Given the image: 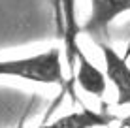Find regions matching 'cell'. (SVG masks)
<instances>
[{"label":"cell","instance_id":"cell-3","mask_svg":"<svg viewBox=\"0 0 130 128\" xmlns=\"http://www.w3.org/2000/svg\"><path fill=\"white\" fill-rule=\"evenodd\" d=\"M104 55L106 77L117 89V105H130V66L126 57H121L109 43L98 45Z\"/></svg>","mask_w":130,"mask_h":128},{"label":"cell","instance_id":"cell-2","mask_svg":"<svg viewBox=\"0 0 130 128\" xmlns=\"http://www.w3.org/2000/svg\"><path fill=\"white\" fill-rule=\"evenodd\" d=\"M126 11H130V0H91V13L81 30L96 45L107 43L111 23Z\"/></svg>","mask_w":130,"mask_h":128},{"label":"cell","instance_id":"cell-6","mask_svg":"<svg viewBox=\"0 0 130 128\" xmlns=\"http://www.w3.org/2000/svg\"><path fill=\"white\" fill-rule=\"evenodd\" d=\"M121 128H130V115H126L121 121Z\"/></svg>","mask_w":130,"mask_h":128},{"label":"cell","instance_id":"cell-5","mask_svg":"<svg viewBox=\"0 0 130 128\" xmlns=\"http://www.w3.org/2000/svg\"><path fill=\"white\" fill-rule=\"evenodd\" d=\"M115 121L113 115L104 111H92V109H81L74 111L68 115H62L59 119L45 124H40L36 128H98V126H107Z\"/></svg>","mask_w":130,"mask_h":128},{"label":"cell","instance_id":"cell-1","mask_svg":"<svg viewBox=\"0 0 130 128\" xmlns=\"http://www.w3.org/2000/svg\"><path fill=\"white\" fill-rule=\"evenodd\" d=\"M0 77H21L43 85H64L60 49L53 47L32 57L0 60Z\"/></svg>","mask_w":130,"mask_h":128},{"label":"cell","instance_id":"cell-4","mask_svg":"<svg viewBox=\"0 0 130 128\" xmlns=\"http://www.w3.org/2000/svg\"><path fill=\"white\" fill-rule=\"evenodd\" d=\"M75 60H77V74H75V83L81 87V90H85L87 94H92L96 98H102L106 94V74L102 70H98L91 60L85 57V53L79 49L77 55H75Z\"/></svg>","mask_w":130,"mask_h":128}]
</instances>
